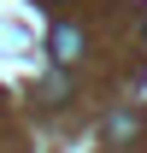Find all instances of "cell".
I'll use <instances>...</instances> for the list:
<instances>
[{
  "instance_id": "cell-4",
  "label": "cell",
  "mask_w": 147,
  "mask_h": 153,
  "mask_svg": "<svg viewBox=\"0 0 147 153\" xmlns=\"http://www.w3.org/2000/svg\"><path fill=\"white\" fill-rule=\"evenodd\" d=\"M141 36H147V30H141Z\"/></svg>"
},
{
  "instance_id": "cell-2",
  "label": "cell",
  "mask_w": 147,
  "mask_h": 153,
  "mask_svg": "<svg viewBox=\"0 0 147 153\" xmlns=\"http://www.w3.org/2000/svg\"><path fill=\"white\" fill-rule=\"evenodd\" d=\"M106 130H112V135H135V112H118V118L106 124Z\"/></svg>"
},
{
  "instance_id": "cell-3",
  "label": "cell",
  "mask_w": 147,
  "mask_h": 153,
  "mask_svg": "<svg viewBox=\"0 0 147 153\" xmlns=\"http://www.w3.org/2000/svg\"><path fill=\"white\" fill-rule=\"evenodd\" d=\"M41 6H59V0H41Z\"/></svg>"
},
{
  "instance_id": "cell-1",
  "label": "cell",
  "mask_w": 147,
  "mask_h": 153,
  "mask_svg": "<svg viewBox=\"0 0 147 153\" xmlns=\"http://www.w3.org/2000/svg\"><path fill=\"white\" fill-rule=\"evenodd\" d=\"M76 53H82V30H76V24H59V30H53V59L71 65Z\"/></svg>"
}]
</instances>
